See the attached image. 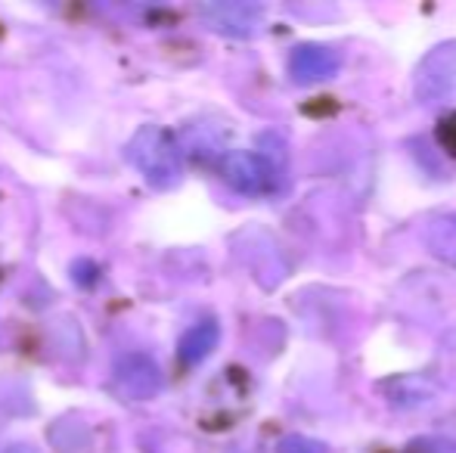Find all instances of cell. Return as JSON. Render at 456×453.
<instances>
[{"label": "cell", "mask_w": 456, "mask_h": 453, "mask_svg": "<svg viewBox=\"0 0 456 453\" xmlns=\"http://www.w3.org/2000/svg\"><path fill=\"white\" fill-rule=\"evenodd\" d=\"M127 158L140 168V174L159 190H168L181 181V146L165 127L143 125L127 146Z\"/></svg>", "instance_id": "obj_1"}, {"label": "cell", "mask_w": 456, "mask_h": 453, "mask_svg": "<svg viewBox=\"0 0 456 453\" xmlns=\"http://www.w3.org/2000/svg\"><path fill=\"white\" fill-rule=\"evenodd\" d=\"M413 91L422 103L451 106L456 103V44L435 47L413 72Z\"/></svg>", "instance_id": "obj_2"}, {"label": "cell", "mask_w": 456, "mask_h": 453, "mask_svg": "<svg viewBox=\"0 0 456 453\" xmlns=\"http://www.w3.org/2000/svg\"><path fill=\"white\" fill-rule=\"evenodd\" d=\"M224 181L242 196H267L276 187V171L265 156L248 150H233L224 156Z\"/></svg>", "instance_id": "obj_3"}, {"label": "cell", "mask_w": 456, "mask_h": 453, "mask_svg": "<svg viewBox=\"0 0 456 453\" xmlns=\"http://www.w3.org/2000/svg\"><path fill=\"white\" fill-rule=\"evenodd\" d=\"M112 388L121 394L125 400H150L159 394L162 388V373H159V363L150 354H131L118 357L112 369Z\"/></svg>", "instance_id": "obj_4"}, {"label": "cell", "mask_w": 456, "mask_h": 453, "mask_svg": "<svg viewBox=\"0 0 456 453\" xmlns=\"http://www.w3.org/2000/svg\"><path fill=\"white\" fill-rule=\"evenodd\" d=\"M338 72V53L326 44H298L289 56V75L295 85H320Z\"/></svg>", "instance_id": "obj_5"}, {"label": "cell", "mask_w": 456, "mask_h": 453, "mask_svg": "<svg viewBox=\"0 0 456 453\" xmlns=\"http://www.w3.org/2000/svg\"><path fill=\"white\" fill-rule=\"evenodd\" d=\"M202 16L211 22V28L224 31V35L248 37L258 31L261 25V10L258 6H242V4H217L205 6Z\"/></svg>", "instance_id": "obj_6"}, {"label": "cell", "mask_w": 456, "mask_h": 453, "mask_svg": "<svg viewBox=\"0 0 456 453\" xmlns=\"http://www.w3.org/2000/svg\"><path fill=\"white\" fill-rule=\"evenodd\" d=\"M217 342H221V327H217L215 320H202L181 336L177 354H181V360L186 363V367H196V363H202L205 357L217 348Z\"/></svg>", "instance_id": "obj_7"}, {"label": "cell", "mask_w": 456, "mask_h": 453, "mask_svg": "<svg viewBox=\"0 0 456 453\" xmlns=\"http://www.w3.org/2000/svg\"><path fill=\"white\" fill-rule=\"evenodd\" d=\"M426 246L438 261L456 267V212L438 214L426 224Z\"/></svg>", "instance_id": "obj_8"}, {"label": "cell", "mask_w": 456, "mask_h": 453, "mask_svg": "<svg viewBox=\"0 0 456 453\" xmlns=\"http://www.w3.org/2000/svg\"><path fill=\"white\" fill-rule=\"evenodd\" d=\"M407 453H456V444L444 438H416L413 444H407Z\"/></svg>", "instance_id": "obj_9"}, {"label": "cell", "mask_w": 456, "mask_h": 453, "mask_svg": "<svg viewBox=\"0 0 456 453\" xmlns=\"http://www.w3.org/2000/svg\"><path fill=\"white\" fill-rule=\"evenodd\" d=\"M438 143L444 146V150L456 158V112H451L438 125Z\"/></svg>", "instance_id": "obj_10"}, {"label": "cell", "mask_w": 456, "mask_h": 453, "mask_svg": "<svg viewBox=\"0 0 456 453\" xmlns=\"http://www.w3.org/2000/svg\"><path fill=\"white\" fill-rule=\"evenodd\" d=\"M280 453H323V450H320V444L305 441V438H289V441H282Z\"/></svg>", "instance_id": "obj_11"}]
</instances>
